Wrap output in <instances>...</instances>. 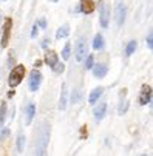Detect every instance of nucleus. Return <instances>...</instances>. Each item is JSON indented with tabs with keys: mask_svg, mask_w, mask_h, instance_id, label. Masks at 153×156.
<instances>
[{
	"mask_svg": "<svg viewBox=\"0 0 153 156\" xmlns=\"http://www.w3.org/2000/svg\"><path fill=\"white\" fill-rule=\"evenodd\" d=\"M39 133H40V138L36 141V154H45V150H47V145H48V139H50V125L47 122L40 124V128H39Z\"/></svg>",
	"mask_w": 153,
	"mask_h": 156,
	"instance_id": "obj_1",
	"label": "nucleus"
},
{
	"mask_svg": "<svg viewBox=\"0 0 153 156\" xmlns=\"http://www.w3.org/2000/svg\"><path fill=\"white\" fill-rule=\"evenodd\" d=\"M25 77V66L23 65H16L11 70L9 76H8V83L11 88H16L17 85H20V82Z\"/></svg>",
	"mask_w": 153,
	"mask_h": 156,
	"instance_id": "obj_2",
	"label": "nucleus"
},
{
	"mask_svg": "<svg viewBox=\"0 0 153 156\" xmlns=\"http://www.w3.org/2000/svg\"><path fill=\"white\" fill-rule=\"evenodd\" d=\"M87 54H88V43L84 37H79L77 42H76V48H74V56H76V60L77 62H82L85 60Z\"/></svg>",
	"mask_w": 153,
	"mask_h": 156,
	"instance_id": "obj_3",
	"label": "nucleus"
},
{
	"mask_svg": "<svg viewBox=\"0 0 153 156\" xmlns=\"http://www.w3.org/2000/svg\"><path fill=\"white\" fill-rule=\"evenodd\" d=\"M99 23L102 28H108L110 23V8L104 2H99Z\"/></svg>",
	"mask_w": 153,
	"mask_h": 156,
	"instance_id": "obj_4",
	"label": "nucleus"
},
{
	"mask_svg": "<svg viewBox=\"0 0 153 156\" xmlns=\"http://www.w3.org/2000/svg\"><path fill=\"white\" fill-rule=\"evenodd\" d=\"M11 28H12V20L8 17L5 19V23H3V31H2V39H0V47L6 48L9 39H11Z\"/></svg>",
	"mask_w": 153,
	"mask_h": 156,
	"instance_id": "obj_5",
	"label": "nucleus"
},
{
	"mask_svg": "<svg viewBox=\"0 0 153 156\" xmlns=\"http://www.w3.org/2000/svg\"><path fill=\"white\" fill-rule=\"evenodd\" d=\"M151 96H153V88L147 83H144L141 87V93H139V98H138V102L139 105H147L150 101H151Z\"/></svg>",
	"mask_w": 153,
	"mask_h": 156,
	"instance_id": "obj_6",
	"label": "nucleus"
},
{
	"mask_svg": "<svg viewBox=\"0 0 153 156\" xmlns=\"http://www.w3.org/2000/svg\"><path fill=\"white\" fill-rule=\"evenodd\" d=\"M40 83H42V73L39 70H33L30 73V83H28L30 91H37Z\"/></svg>",
	"mask_w": 153,
	"mask_h": 156,
	"instance_id": "obj_7",
	"label": "nucleus"
},
{
	"mask_svg": "<svg viewBox=\"0 0 153 156\" xmlns=\"http://www.w3.org/2000/svg\"><path fill=\"white\" fill-rule=\"evenodd\" d=\"M125 17H127V8L122 2H119L115 8V20H116V25L118 27H122L124 22H125Z\"/></svg>",
	"mask_w": 153,
	"mask_h": 156,
	"instance_id": "obj_8",
	"label": "nucleus"
},
{
	"mask_svg": "<svg viewBox=\"0 0 153 156\" xmlns=\"http://www.w3.org/2000/svg\"><path fill=\"white\" fill-rule=\"evenodd\" d=\"M94 8H96V5L93 0H80V3H79V11L82 14H87V16L91 14L94 11Z\"/></svg>",
	"mask_w": 153,
	"mask_h": 156,
	"instance_id": "obj_9",
	"label": "nucleus"
},
{
	"mask_svg": "<svg viewBox=\"0 0 153 156\" xmlns=\"http://www.w3.org/2000/svg\"><path fill=\"white\" fill-rule=\"evenodd\" d=\"M57 62H59V57H57V53L56 51H53V50H48L47 53H45V63L50 66V68L53 70L54 66L57 65Z\"/></svg>",
	"mask_w": 153,
	"mask_h": 156,
	"instance_id": "obj_10",
	"label": "nucleus"
},
{
	"mask_svg": "<svg viewBox=\"0 0 153 156\" xmlns=\"http://www.w3.org/2000/svg\"><path fill=\"white\" fill-rule=\"evenodd\" d=\"M91 70H93V74H94L96 79H104L105 74L108 73L107 65H104V63H96V65H93Z\"/></svg>",
	"mask_w": 153,
	"mask_h": 156,
	"instance_id": "obj_11",
	"label": "nucleus"
},
{
	"mask_svg": "<svg viewBox=\"0 0 153 156\" xmlns=\"http://www.w3.org/2000/svg\"><path fill=\"white\" fill-rule=\"evenodd\" d=\"M34 115H36V105L33 102H30L27 105V108H25V122H27V125H30L33 122Z\"/></svg>",
	"mask_w": 153,
	"mask_h": 156,
	"instance_id": "obj_12",
	"label": "nucleus"
},
{
	"mask_svg": "<svg viewBox=\"0 0 153 156\" xmlns=\"http://www.w3.org/2000/svg\"><path fill=\"white\" fill-rule=\"evenodd\" d=\"M102 93H104V88L102 87H98V88H94V90H91V93L88 96V104L90 105H94L99 101V98L102 96Z\"/></svg>",
	"mask_w": 153,
	"mask_h": 156,
	"instance_id": "obj_13",
	"label": "nucleus"
},
{
	"mask_svg": "<svg viewBox=\"0 0 153 156\" xmlns=\"http://www.w3.org/2000/svg\"><path fill=\"white\" fill-rule=\"evenodd\" d=\"M105 111H107V102H101V104L94 108V111H93L94 119H96V121H101V119L105 116Z\"/></svg>",
	"mask_w": 153,
	"mask_h": 156,
	"instance_id": "obj_14",
	"label": "nucleus"
},
{
	"mask_svg": "<svg viewBox=\"0 0 153 156\" xmlns=\"http://www.w3.org/2000/svg\"><path fill=\"white\" fill-rule=\"evenodd\" d=\"M59 108L65 110L67 108V85H62V91H60V101H59Z\"/></svg>",
	"mask_w": 153,
	"mask_h": 156,
	"instance_id": "obj_15",
	"label": "nucleus"
},
{
	"mask_svg": "<svg viewBox=\"0 0 153 156\" xmlns=\"http://www.w3.org/2000/svg\"><path fill=\"white\" fill-rule=\"evenodd\" d=\"M70 34V27L68 25H62L57 31H56V39L60 40V39H65V37H68Z\"/></svg>",
	"mask_w": 153,
	"mask_h": 156,
	"instance_id": "obj_16",
	"label": "nucleus"
},
{
	"mask_svg": "<svg viewBox=\"0 0 153 156\" xmlns=\"http://www.w3.org/2000/svg\"><path fill=\"white\" fill-rule=\"evenodd\" d=\"M128 110V101L125 99V91L121 93V104H119V115H124Z\"/></svg>",
	"mask_w": 153,
	"mask_h": 156,
	"instance_id": "obj_17",
	"label": "nucleus"
},
{
	"mask_svg": "<svg viewBox=\"0 0 153 156\" xmlns=\"http://www.w3.org/2000/svg\"><path fill=\"white\" fill-rule=\"evenodd\" d=\"M93 48L94 50H102L104 48V37L102 34H96L93 39Z\"/></svg>",
	"mask_w": 153,
	"mask_h": 156,
	"instance_id": "obj_18",
	"label": "nucleus"
},
{
	"mask_svg": "<svg viewBox=\"0 0 153 156\" xmlns=\"http://www.w3.org/2000/svg\"><path fill=\"white\" fill-rule=\"evenodd\" d=\"M136 47H138L136 40H130V42L127 43V47H125V54H127V56H132V54L136 51Z\"/></svg>",
	"mask_w": 153,
	"mask_h": 156,
	"instance_id": "obj_19",
	"label": "nucleus"
},
{
	"mask_svg": "<svg viewBox=\"0 0 153 156\" xmlns=\"http://www.w3.org/2000/svg\"><path fill=\"white\" fill-rule=\"evenodd\" d=\"M5 118H6V102H2V105H0V128H3Z\"/></svg>",
	"mask_w": 153,
	"mask_h": 156,
	"instance_id": "obj_20",
	"label": "nucleus"
},
{
	"mask_svg": "<svg viewBox=\"0 0 153 156\" xmlns=\"http://www.w3.org/2000/svg\"><path fill=\"white\" fill-rule=\"evenodd\" d=\"M93 65H94V56H93V54H87L84 68H85V70H91V68H93Z\"/></svg>",
	"mask_w": 153,
	"mask_h": 156,
	"instance_id": "obj_21",
	"label": "nucleus"
},
{
	"mask_svg": "<svg viewBox=\"0 0 153 156\" xmlns=\"http://www.w3.org/2000/svg\"><path fill=\"white\" fill-rule=\"evenodd\" d=\"M70 56H71V43L67 42V43H65V47H63V50H62V57L65 60H68Z\"/></svg>",
	"mask_w": 153,
	"mask_h": 156,
	"instance_id": "obj_22",
	"label": "nucleus"
},
{
	"mask_svg": "<svg viewBox=\"0 0 153 156\" xmlns=\"http://www.w3.org/2000/svg\"><path fill=\"white\" fill-rule=\"evenodd\" d=\"M23 147H25V136L20 135V136L17 138V153L23 151Z\"/></svg>",
	"mask_w": 153,
	"mask_h": 156,
	"instance_id": "obj_23",
	"label": "nucleus"
},
{
	"mask_svg": "<svg viewBox=\"0 0 153 156\" xmlns=\"http://www.w3.org/2000/svg\"><path fill=\"white\" fill-rule=\"evenodd\" d=\"M80 99V93L79 90H73V94H71V104H77Z\"/></svg>",
	"mask_w": 153,
	"mask_h": 156,
	"instance_id": "obj_24",
	"label": "nucleus"
},
{
	"mask_svg": "<svg viewBox=\"0 0 153 156\" xmlns=\"http://www.w3.org/2000/svg\"><path fill=\"white\" fill-rule=\"evenodd\" d=\"M147 47L153 51V31H150L148 36H147Z\"/></svg>",
	"mask_w": 153,
	"mask_h": 156,
	"instance_id": "obj_25",
	"label": "nucleus"
},
{
	"mask_svg": "<svg viewBox=\"0 0 153 156\" xmlns=\"http://www.w3.org/2000/svg\"><path fill=\"white\" fill-rule=\"evenodd\" d=\"M53 70H54L56 73H62V71L65 70V65H63V63H59V62H57V65L54 66V68H53Z\"/></svg>",
	"mask_w": 153,
	"mask_h": 156,
	"instance_id": "obj_26",
	"label": "nucleus"
},
{
	"mask_svg": "<svg viewBox=\"0 0 153 156\" xmlns=\"http://www.w3.org/2000/svg\"><path fill=\"white\" fill-rule=\"evenodd\" d=\"M37 33H39V25L36 23V25L33 27V30H31V39H36V37H37Z\"/></svg>",
	"mask_w": 153,
	"mask_h": 156,
	"instance_id": "obj_27",
	"label": "nucleus"
},
{
	"mask_svg": "<svg viewBox=\"0 0 153 156\" xmlns=\"http://www.w3.org/2000/svg\"><path fill=\"white\" fill-rule=\"evenodd\" d=\"M37 25H39V28L45 30V28H47V20H45V19H39V20H37Z\"/></svg>",
	"mask_w": 153,
	"mask_h": 156,
	"instance_id": "obj_28",
	"label": "nucleus"
},
{
	"mask_svg": "<svg viewBox=\"0 0 153 156\" xmlns=\"http://www.w3.org/2000/svg\"><path fill=\"white\" fill-rule=\"evenodd\" d=\"M8 63H9V66H12V63H14V54H11V56H9V59H8Z\"/></svg>",
	"mask_w": 153,
	"mask_h": 156,
	"instance_id": "obj_29",
	"label": "nucleus"
},
{
	"mask_svg": "<svg viewBox=\"0 0 153 156\" xmlns=\"http://www.w3.org/2000/svg\"><path fill=\"white\" fill-rule=\"evenodd\" d=\"M82 138H87V128H85V125L82 127Z\"/></svg>",
	"mask_w": 153,
	"mask_h": 156,
	"instance_id": "obj_30",
	"label": "nucleus"
},
{
	"mask_svg": "<svg viewBox=\"0 0 153 156\" xmlns=\"http://www.w3.org/2000/svg\"><path fill=\"white\" fill-rule=\"evenodd\" d=\"M47 40H48V39H45V40H43V42H42V47H43V48H47V43H48Z\"/></svg>",
	"mask_w": 153,
	"mask_h": 156,
	"instance_id": "obj_31",
	"label": "nucleus"
},
{
	"mask_svg": "<svg viewBox=\"0 0 153 156\" xmlns=\"http://www.w3.org/2000/svg\"><path fill=\"white\" fill-rule=\"evenodd\" d=\"M50 2H54L56 3V2H59V0H50Z\"/></svg>",
	"mask_w": 153,
	"mask_h": 156,
	"instance_id": "obj_32",
	"label": "nucleus"
},
{
	"mask_svg": "<svg viewBox=\"0 0 153 156\" xmlns=\"http://www.w3.org/2000/svg\"><path fill=\"white\" fill-rule=\"evenodd\" d=\"M3 2H6V0H3Z\"/></svg>",
	"mask_w": 153,
	"mask_h": 156,
	"instance_id": "obj_33",
	"label": "nucleus"
}]
</instances>
